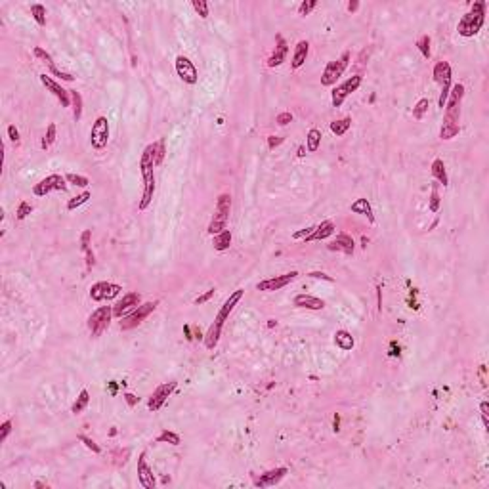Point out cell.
<instances>
[{
  "mask_svg": "<svg viewBox=\"0 0 489 489\" xmlns=\"http://www.w3.org/2000/svg\"><path fill=\"white\" fill-rule=\"evenodd\" d=\"M465 98V86L463 84H453L449 90V96L446 101V115H444V124L440 130L442 140H453L461 132L459 120H461V103Z\"/></svg>",
  "mask_w": 489,
  "mask_h": 489,
  "instance_id": "1",
  "label": "cell"
},
{
  "mask_svg": "<svg viewBox=\"0 0 489 489\" xmlns=\"http://www.w3.org/2000/svg\"><path fill=\"white\" fill-rule=\"evenodd\" d=\"M155 149L157 145L155 143H149L143 153H141L140 159V168H141V176H143V193H141V201L138 208L140 210H145L149 207V203L153 201V193H155V174H153V166H155Z\"/></svg>",
  "mask_w": 489,
  "mask_h": 489,
  "instance_id": "2",
  "label": "cell"
},
{
  "mask_svg": "<svg viewBox=\"0 0 489 489\" xmlns=\"http://www.w3.org/2000/svg\"><path fill=\"white\" fill-rule=\"evenodd\" d=\"M243 296H245V291H243V289H237L233 294H229V298L222 304L218 315L214 317V323L208 327L207 335H205V346H207L208 350L216 348L218 340H220V335H222V327H224L226 319L229 317V314L233 312V308L239 304V300L243 298Z\"/></svg>",
  "mask_w": 489,
  "mask_h": 489,
  "instance_id": "3",
  "label": "cell"
},
{
  "mask_svg": "<svg viewBox=\"0 0 489 489\" xmlns=\"http://www.w3.org/2000/svg\"><path fill=\"white\" fill-rule=\"evenodd\" d=\"M486 10H488V4L484 0H478L474 2L472 10L463 15V19L459 21L457 25V31L461 36H474V34L480 33V29L484 27V21H486Z\"/></svg>",
  "mask_w": 489,
  "mask_h": 489,
  "instance_id": "4",
  "label": "cell"
},
{
  "mask_svg": "<svg viewBox=\"0 0 489 489\" xmlns=\"http://www.w3.org/2000/svg\"><path fill=\"white\" fill-rule=\"evenodd\" d=\"M350 52H342V55L335 59V61H329L323 69V75H321V84L323 86H335L337 84V80L340 76L344 75V71H346V67L350 63Z\"/></svg>",
  "mask_w": 489,
  "mask_h": 489,
  "instance_id": "5",
  "label": "cell"
},
{
  "mask_svg": "<svg viewBox=\"0 0 489 489\" xmlns=\"http://www.w3.org/2000/svg\"><path fill=\"white\" fill-rule=\"evenodd\" d=\"M111 317H113V308L111 306H101L96 312H92V315L88 317V331H90L92 338L101 337V333L111 323Z\"/></svg>",
  "mask_w": 489,
  "mask_h": 489,
  "instance_id": "6",
  "label": "cell"
},
{
  "mask_svg": "<svg viewBox=\"0 0 489 489\" xmlns=\"http://www.w3.org/2000/svg\"><path fill=\"white\" fill-rule=\"evenodd\" d=\"M434 80L442 86V94H440V107H446L447 96H449V90H451V65L447 61H438L432 71Z\"/></svg>",
  "mask_w": 489,
  "mask_h": 489,
  "instance_id": "7",
  "label": "cell"
},
{
  "mask_svg": "<svg viewBox=\"0 0 489 489\" xmlns=\"http://www.w3.org/2000/svg\"><path fill=\"white\" fill-rule=\"evenodd\" d=\"M157 306H159V300L145 302V304H140L138 308H134L126 317H122V321H120V331H130V329L138 327L140 323H143V319L151 314V312H155Z\"/></svg>",
  "mask_w": 489,
  "mask_h": 489,
  "instance_id": "8",
  "label": "cell"
},
{
  "mask_svg": "<svg viewBox=\"0 0 489 489\" xmlns=\"http://www.w3.org/2000/svg\"><path fill=\"white\" fill-rule=\"evenodd\" d=\"M176 386H178V382L176 381H170V382H164V384H161V386H157L155 390H153V394L149 396V402H147V409L149 411H159L161 407L164 405V402L172 396V392L176 390Z\"/></svg>",
  "mask_w": 489,
  "mask_h": 489,
  "instance_id": "9",
  "label": "cell"
},
{
  "mask_svg": "<svg viewBox=\"0 0 489 489\" xmlns=\"http://www.w3.org/2000/svg\"><path fill=\"white\" fill-rule=\"evenodd\" d=\"M67 189V184H65V178L59 174H50L46 176L44 180H40L38 184H34L33 187V193L36 197H44L48 195L50 191H65Z\"/></svg>",
  "mask_w": 489,
  "mask_h": 489,
  "instance_id": "10",
  "label": "cell"
},
{
  "mask_svg": "<svg viewBox=\"0 0 489 489\" xmlns=\"http://www.w3.org/2000/svg\"><path fill=\"white\" fill-rule=\"evenodd\" d=\"M109 141V120L107 117H98L90 130V143L94 149H103Z\"/></svg>",
  "mask_w": 489,
  "mask_h": 489,
  "instance_id": "11",
  "label": "cell"
},
{
  "mask_svg": "<svg viewBox=\"0 0 489 489\" xmlns=\"http://www.w3.org/2000/svg\"><path fill=\"white\" fill-rule=\"evenodd\" d=\"M361 76L359 75H354V76H350L348 80H344L342 84H338L335 90H333V105L335 107H340L342 103H344V99L348 98L350 94L352 92H356L359 86H361Z\"/></svg>",
  "mask_w": 489,
  "mask_h": 489,
  "instance_id": "12",
  "label": "cell"
},
{
  "mask_svg": "<svg viewBox=\"0 0 489 489\" xmlns=\"http://www.w3.org/2000/svg\"><path fill=\"white\" fill-rule=\"evenodd\" d=\"M122 291V287L117 283H109V281H99L96 285H92L90 289V298L101 302V300H111L115 296H119V293Z\"/></svg>",
  "mask_w": 489,
  "mask_h": 489,
  "instance_id": "13",
  "label": "cell"
},
{
  "mask_svg": "<svg viewBox=\"0 0 489 489\" xmlns=\"http://www.w3.org/2000/svg\"><path fill=\"white\" fill-rule=\"evenodd\" d=\"M176 73H178V76L184 80L185 84H197V80H199V71H197V67L193 65V61H191L189 57H185V55H178V57H176Z\"/></svg>",
  "mask_w": 489,
  "mask_h": 489,
  "instance_id": "14",
  "label": "cell"
},
{
  "mask_svg": "<svg viewBox=\"0 0 489 489\" xmlns=\"http://www.w3.org/2000/svg\"><path fill=\"white\" fill-rule=\"evenodd\" d=\"M296 277H298V272L277 275V277H272V279L260 281L258 285H256V289H258V291H264V293H273V291H279V289H283V287H287L289 283H293Z\"/></svg>",
  "mask_w": 489,
  "mask_h": 489,
  "instance_id": "15",
  "label": "cell"
},
{
  "mask_svg": "<svg viewBox=\"0 0 489 489\" xmlns=\"http://www.w3.org/2000/svg\"><path fill=\"white\" fill-rule=\"evenodd\" d=\"M140 302H141L140 293H126L117 304L113 306V315L115 317H122L124 314H130L134 308L140 306Z\"/></svg>",
  "mask_w": 489,
  "mask_h": 489,
  "instance_id": "16",
  "label": "cell"
},
{
  "mask_svg": "<svg viewBox=\"0 0 489 489\" xmlns=\"http://www.w3.org/2000/svg\"><path fill=\"white\" fill-rule=\"evenodd\" d=\"M40 82H42L44 86H46L50 92H52V94H54L55 98L59 99L61 107H69V105H71V90H65L61 84H57V82H55V80H52L48 75H40Z\"/></svg>",
  "mask_w": 489,
  "mask_h": 489,
  "instance_id": "17",
  "label": "cell"
},
{
  "mask_svg": "<svg viewBox=\"0 0 489 489\" xmlns=\"http://www.w3.org/2000/svg\"><path fill=\"white\" fill-rule=\"evenodd\" d=\"M287 472H289V470H287L285 467L268 470V472H264V474H260L258 478L254 480V486H256V488H272V486L279 484V482L287 476Z\"/></svg>",
  "mask_w": 489,
  "mask_h": 489,
  "instance_id": "18",
  "label": "cell"
},
{
  "mask_svg": "<svg viewBox=\"0 0 489 489\" xmlns=\"http://www.w3.org/2000/svg\"><path fill=\"white\" fill-rule=\"evenodd\" d=\"M138 480L145 489H155V478L147 461H145V453H141L138 459Z\"/></svg>",
  "mask_w": 489,
  "mask_h": 489,
  "instance_id": "19",
  "label": "cell"
},
{
  "mask_svg": "<svg viewBox=\"0 0 489 489\" xmlns=\"http://www.w3.org/2000/svg\"><path fill=\"white\" fill-rule=\"evenodd\" d=\"M287 54H289V46H287L281 34H277V46H275L273 54L268 57V67H279L287 59Z\"/></svg>",
  "mask_w": 489,
  "mask_h": 489,
  "instance_id": "20",
  "label": "cell"
},
{
  "mask_svg": "<svg viewBox=\"0 0 489 489\" xmlns=\"http://www.w3.org/2000/svg\"><path fill=\"white\" fill-rule=\"evenodd\" d=\"M354 249H356V243H354V239L350 237L348 233H340V235H337V239L329 245V250H340V252L348 254V256L354 254Z\"/></svg>",
  "mask_w": 489,
  "mask_h": 489,
  "instance_id": "21",
  "label": "cell"
},
{
  "mask_svg": "<svg viewBox=\"0 0 489 489\" xmlns=\"http://www.w3.org/2000/svg\"><path fill=\"white\" fill-rule=\"evenodd\" d=\"M335 233V224L331 222V220H325V222H321L319 226H315L314 231L306 237V243H312V241H321V239H327L329 235H333Z\"/></svg>",
  "mask_w": 489,
  "mask_h": 489,
  "instance_id": "22",
  "label": "cell"
},
{
  "mask_svg": "<svg viewBox=\"0 0 489 489\" xmlns=\"http://www.w3.org/2000/svg\"><path fill=\"white\" fill-rule=\"evenodd\" d=\"M294 306L306 308V310H323L325 302L317 296H312V294H298V296H294Z\"/></svg>",
  "mask_w": 489,
  "mask_h": 489,
  "instance_id": "23",
  "label": "cell"
},
{
  "mask_svg": "<svg viewBox=\"0 0 489 489\" xmlns=\"http://www.w3.org/2000/svg\"><path fill=\"white\" fill-rule=\"evenodd\" d=\"M308 52H310V42L308 40H300L296 44L293 52V69H298L306 63V57H308Z\"/></svg>",
  "mask_w": 489,
  "mask_h": 489,
  "instance_id": "24",
  "label": "cell"
},
{
  "mask_svg": "<svg viewBox=\"0 0 489 489\" xmlns=\"http://www.w3.org/2000/svg\"><path fill=\"white\" fill-rule=\"evenodd\" d=\"M90 237H92V231H90V229H84L82 235H80V245H82V250H84V254H86L88 270H92V266L96 264V256H94V252H92V249H90Z\"/></svg>",
  "mask_w": 489,
  "mask_h": 489,
  "instance_id": "25",
  "label": "cell"
},
{
  "mask_svg": "<svg viewBox=\"0 0 489 489\" xmlns=\"http://www.w3.org/2000/svg\"><path fill=\"white\" fill-rule=\"evenodd\" d=\"M352 212H356V214H363V216L369 218V222H375V214H373V208H371V203L367 199H358V201H354L352 203V207H350Z\"/></svg>",
  "mask_w": 489,
  "mask_h": 489,
  "instance_id": "26",
  "label": "cell"
},
{
  "mask_svg": "<svg viewBox=\"0 0 489 489\" xmlns=\"http://www.w3.org/2000/svg\"><path fill=\"white\" fill-rule=\"evenodd\" d=\"M335 344H337L340 350H344V352H348V350L354 348V344H356V340L354 337L350 335L348 331H344V329H340L335 333Z\"/></svg>",
  "mask_w": 489,
  "mask_h": 489,
  "instance_id": "27",
  "label": "cell"
},
{
  "mask_svg": "<svg viewBox=\"0 0 489 489\" xmlns=\"http://www.w3.org/2000/svg\"><path fill=\"white\" fill-rule=\"evenodd\" d=\"M226 226H228V216H222V214L214 212V216H212V220H210L207 231L210 233V235H218L220 231L226 229Z\"/></svg>",
  "mask_w": 489,
  "mask_h": 489,
  "instance_id": "28",
  "label": "cell"
},
{
  "mask_svg": "<svg viewBox=\"0 0 489 489\" xmlns=\"http://www.w3.org/2000/svg\"><path fill=\"white\" fill-rule=\"evenodd\" d=\"M432 176H434L436 180L440 182V184H444V185H447L449 184V178H447V170H446V164H444V161L442 159H436L434 163H432Z\"/></svg>",
  "mask_w": 489,
  "mask_h": 489,
  "instance_id": "29",
  "label": "cell"
},
{
  "mask_svg": "<svg viewBox=\"0 0 489 489\" xmlns=\"http://www.w3.org/2000/svg\"><path fill=\"white\" fill-rule=\"evenodd\" d=\"M214 241H212V245H214V249L216 250H228L229 245H231V231L229 229H224V231H220L218 235H212Z\"/></svg>",
  "mask_w": 489,
  "mask_h": 489,
  "instance_id": "30",
  "label": "cell"
},
{
  "mask_svg": "<svg viewBox=\"0 0 489 489\" xmlns=\"http://www.w3.org/2000/svg\"><path fill=\"white\" fill-rule=\"evenodd\" d=\"M321 130H317V128H312V130L308 132V136H306V147H308V151L310 153H315L319 149V145H321Z\"/></svg>",
  "mask_w": 489,
  "mask_h": 489,
  "instance_id": "31",
  "label": "cell"
},
{
  "mask_svg": "<svg viewBox=\"0 0 489 489\" xmlns=\"http://www.w3.org/2000/svg\"><path fill=\"white\" fill-rule=\"evenodd\" d=\"M88 402H90V394H88V390H82L80 394H78L76 402L73 403V407H71V413H73V415H80L88 407Z\"/></svg>",
  "mask_w": 489,
  "mask_h": 489,
  "instance_id": "32",
  "label": "cell"
},
{
  "mask_svg": "<svg viewBox=\"0 0 489 489\" xmlns=\"http://www.w3.org/2000/svg\"><path fill=\"white\" fill-rule=\"evenodd\" d=\"M229 210H231V195L222 193L216 201V212L222 214V216H229Z\"/></svg>",
  "mask_w": 489,
  "mask_h": 489,
  "instance_id": "33",
  "label": "cell"
},
{
  "mask_svg": "<svg viewBox=\"0 0 489 489\" xmlns=\"http://www.w3.org/2000/svg\"><path fill=\"white\" fill-rule=\"evenodd\" d=\"M350 126H352V119H350V117H344V119L333 120V122H331V132L337 134V136H344V134L348 132Z\"/></svg>",
  "mask_w": 489,
  "mask_h": 489,
  "instance_id": "34",
  "label": "cell"
},
{
  "mask_svg": "<svg viewBox=\"0 0 489 489\" xmlns=\"http://www.w3.org/2000/svg\"><path fill=\"white\" fill-rule=\"evenodd\" d=\"M71 103H73V119L78 122L82 117V96L76 90H71Z\"/></svg>",
  "mask_w": 489,
  "mask_h": 489,
  "instance_id": "35",
  "label": "cell"
},
{
  "mask_svg": "<svg viewBox=\"0 0 489 489\" xmlns=\"http://www.w3.org/2000/svg\"><path fill=\"white\" fill-rule=\"evenodd\" d=\"M157 442L159 444H170V446H180V436L172 432V430H163L161 434L157 436Z\"/></svg>",
  "mask_w": 489,
  "mask_h": 489,
  "instance_id": "36",
  "label": "cell"
},
{
  "mask_svg": "<svg viewBox=\"0 0 489 489\" xmlns=\"http://www.w3.org/2000/svg\"><path fill=\"white\" fill-rule=\"evenodd\" d=\"M31 15L38 25H46V8L42 4H33L31 6Z\"/></svg>",
  "mask_w": 489,
  "mask_h": 489,
  "instance_id": "37",
  "label": "cell"
},
{
  "mask_svg": "<svg viewBox=\"0 0 489 489\" xmlns=\"http://www.w3.org/2000/svg\"><path fill=\"white\" fill-rule=\"evenodd\" d=\"M92 197V193L90 191H82L80 195H76V197H73L69 203H67V210H75L76 207H80V205H84L86 203L88 199Z\"/></svg>",
  "mask_w": 489,
  "mask_h": 489,
  "instance_id": "38",
  "label": "cell"
},
{
  "mask_svg": "<svg viewBox=\"0 0 489 489\" xmlns=\"http://www.w3.org/2000/svg\"><path fill=\"white\" fill-rule=\"evenodd\" d=\"M55 141V124L54 122H50L48 124V128H46V134H44V140H42V149H48L52 143Z\"/></svg>",
  "mask_w": 489,
  "mask_h": 489,
  "instance_id": "39",
  "label": "cell"
},
{
  "mask_svg": "<svg viewBox=\"0 0 489 489\" xmlns=\"http://www.w3.org/2000/svg\"><path fill=\"white\" fill-rule=\"evenodd\" d=\"M428 107H430V101H428V99H421V101L413 107V119H417V120L423 119L424 113L428 111Z\"/></svg>",
  "mask_w": 489,
  "mask_h": 489,
  "instance_id": "40",
  "label": "cell"
},
{
  "mask_svg": "<svg viewBox=\"0 0 489 489\" xmlns=\"http://www.w3.org/2000/svg\"><path fill=\"white\" fill-rule=\"evenodd\" d=\"M155 145H157V149H155V164H161L164 161V155H166V140L161 138Z\"/></svg>",
  "mask_w": 489,
  "mask_h": 489,
  "instance_id": "41",
  "label": "cell"
},
{
  "mask_svg": "<svg viewBox=\"0 0 489 489\" xmlns=\"http://www.w3.org/2000/svg\"><path fill=\"white\" fill-rule=\"evenodd\" d=\"M417 48H419L421 54L428 59V57H430V36H428V34H423V36L417 40Z\"/></svg>",
  "mask_w": 489,
  "mask_h": 489,
  "instance_id": "42",
  "label": "cell"
},
{
  "mask_svg": "<svg viewBox=\"0 0 489 489\" xmlns=\"http://www.w3.org/2000/svg\"><path fill=\"white\" fill-rule=\"evenodd\" d=\"M33 54H34V57H38V59H40V61H44V63H46V65H48V67L55 65V63H54V59H52V55L48 54V52H46L44 48H40V46H36V48H34V50H33Z\"/></svg>",
  "mask_w": 489,
  "mask_h": 489,
  "instance_id": "43",
  "label": "cell"
},
{
  "mask_svg": "<svg viewBox=\"0 0 489 489\" xmlns=\"http://www.w3.org/2000/svg\"><path fill=\"white\" fill-rule=\"evenodd\" d=\"M65 180L69 182V184H75V185H78V187H86L90 182H88V178L86 176H80V174H67L65 176Z\"/></svg>",
  "mask_w": 489,
  "mask_h": 489,
  "instance_id": "44",
  "label": "cell"
},
{
  "mask_svg": "<svg viewBox=\"0 0 489 489\" xmlns=\"http://www.w3.org/2000/svg\"><path fill=\"white\" fill-rule=\"evenodd\" d=\"M31 212H33V205H29L27 201H21V203H19V207H17L15 216H17V220H25V218L29 216Z\"/></svg>",
  "mask_w": 489,
  "mask_h": 489,
  "instance_id": "45",
  "label": "cell"
},
{
  "mask_svg": "<svg viewBox=\"0 0 489 489\" xmlns=\"http://www.w3.org/2000/svg\"><path fill=\"white\" fill-rule=\"evenodd\" d=\"M430 212H438L440 210V193H438V185H432V193H430Z\"/></svg>",
  "mask_w": 489,
  "mask_h": 489,
  "instance_id": "46",
  "label": "cell"
},
{
  "mask_svg": "<svg viewBox=\"0 0 489 489\" xmlns=\"http://www.w3.org/2000/svg\"><path fill=\"white\" fill-rule=\"evenodd\" d=\"M193 10L205 19V17H208V2H205V0H193Z\"/></svg>",
  "mask_w": 489,
  "mask_h": 489,
  "instance_id": "47",
  "label": "cell"
},
{
  "mask_svg": "<svg viewBox=\"0 0 489 489\" xmlns=\"http://www.w3.org/2000/svg\"><path fill=\"white\" fill-rule=\"evenodd\" d=\"M78 440H80V442H82V444H84L88 449H92L94 453H99V451H101V449H99V446L96 444V442H94V440H92V438H88V436L80 434V436H78Z\"/></svg>",
  "mask_w": 489,
  "mask_h": 489,
  "instance_id": "48",
  "label": "cell"
},
{
  "mask_svg": "<svg viewBox=\"0 0 489 489\" xmlns=\"http://www.w3.org/2000/svg\"><path fill=\"white\" fill-rule=\"evenodd\" d=\"M315 6H317V0H308V2H302V4H300V8H298V13H300V15H308L310 11L314 10Z\"/></svg>",
  "mask_w": 489,
  "mask_h": 489,
  "instance_id": "49",
  "label": "cell"
},
{
  "mask_svg": "<svg viewBox=\"0 0 489 489\" xmlns=\"http://www.w3.org/2000/svg\"><path fill=\"white\" fill-rule=\"evenodd\" d=\"M50 71H52V75H55L57 78H61V80H67V82H73V80H75V76L69 75V73H65V71H59L55 65L50 67Z\"/></svg>",
  "mask_w": 489,
  "mask_h": 489,
  "instance_id": "50",
  "label": "cell"
},
{
  "mask_svg": "<svg viewBox=\"0 0 489 489\" xmlns=\"http://www.w3.org/2000/svg\"><path fill=\"white\" fill-rule=\"evenodd\" d=\"M10 432H11V421H4L2 426H0V444L6 442V438L10 436Z\"/></svg>",
  "mask_w": 489,
  "mask_h": 489,
  "instance_id": "51",
  "label": "cell"
},
{
  "mask_svg": "<svg viewBox=\"0 0 489 489\" xmlns=\"http://www.w3.org/2000/svg\"><path fill=\"white\" fill-rule=\"evenodd\" d=\"M212 296H214V289H208V291H207V293H205V294H201V296H197V298H195V304H197V306L205 304V302H208V300H210Z\"/></svg>",
  "mask_w": 489,
  "mask_h": 489,
  "instance_id": "52",
  "label": "cell"
},
{
  "mask_svg": "<svg viewBox=\"0 0 489 489\" xmlns=\"http://www.w3.org/2000/svg\"><path fill=\"white\" fill-rule=\"evenodd\" d=\"M289 122H293V115H291L289 111H285V113H281V115H277V124L287 126Z\"/></svg>",
  "mask_w": 489,
  "mask_h": 489,
  "instance_id": "53",
  "label": "cell"
},
{
  "mask_svg": "<svg viewBox=\"0 0 489 489\" xmlns=\"http://www.w3.org/2000/svg\"><path fill=\"white\" fill-rule=\"evenodd\" d=\"M8 136H10V140L13 141L15 145L19 143V130H17L13 124H10V126H8Z\"/></svg>",
  "mask_w": 489,
  "mask_h": 489,
  "instance_id": "54",
  "label": "cell"
},
{
  "mask_svg": "<svg viewBox=\"0 0 489 489\" xmlns=\"http://www.w3.org/2000/svg\"><path fill=\"white\" fill-rule=\"evenodd\" d=\"M480 411H482V421H484V426L489 428V423H488V402H482L480 403Z\"/></svg>",
  "mask_w": 489,
  "mask_h": 489,
  "instance_id": "55",
  "label": "cell"
},
{
  "mask_svg": "<svg viewBox=\"0 0 489 489\" xmlns=\"http://www.w3.org/2000/svg\"><path fill=\"white\" fill-rule=\"evenodd\" d=\"M279 143H283V138H281V136H270V140H268V145H270V149L277 147Z\"/></svg>",
  "mask_w": 489,
  "mask_h": 489,
  "instance_id": "56",
  "label": "cell"
},
{
  "mask_svg": "<svg viewBox=\"0 0 489 489\" xmlns=\"http://www.w3.org/2000/svg\"><path fill=\"white\" fill-rule=\"evenodd\" d=\"M124 400H126V403H128L130 407H134V405L138 403V398H136L134 394H124Z\"/></svg>",
  "mask_w": 489,
  "mask_h": 489,
  "instance_id": "57",
  "label": "cell"
},
{
  "mask_svg": "<svg viewBox=\"0 0 489 489\" xmlns=\"http://www.w3.org/2000/svg\"><path fill=\"white\" fill-rule=\"evenodd\" d=\"M310 277H315V279H325V281H333V277H329V275H325V273H319V272L310 273Z\"/></svg>",
  "mask_w": 489,
  "mask_h": 489,
  "instance_id": "58",
  "label": "cell"
},
{
  "mask_svg": "<svg viewBox=\"0 0 489 489\" xmlns=\"http://www.w3.org/2000/svg\"><path fill=\"white\" fill-rule=\"evenodd\" d=\"M359 8V2L354 0V2H348V11H356Z\"/></svg>",
  "mask_w": 489,
  "mask_h": 489,
  "instance_id": "59",
  "label": "cell"
},
{
  "mask_svg": "<svg viewBox=\"0 0 489 489\" xmlns=\"http://www.w3.org/2000/svg\"><path fill=\"white\" fill-rule=\"evenodd\" d=\"M109 392H111V394L117 392V382H109Z\"/></svg>",
  "mask_w": 489,
  "mask_h": 489,
  "instance_id": "60",
  "label": "cell"
}]
</instances>
